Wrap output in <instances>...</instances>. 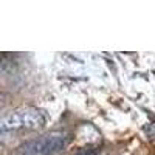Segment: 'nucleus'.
Instances as JSON below:
<instances>
[{
    "label": "nucleus",
    "instance_id": "1",
    "mask_svg": "<svg viewBox=\"0 0 155 155\" xmlns=\"http://www.w3.org/2000/svg\"><path fill=\"white\" fill-rule=\"evenodd\" d=\"M70 137L64 132H53L19 147L14 155H56L65 149Z\"/></svg>",
    "mask_w": 155,
    "mask_h": 155
},
{
    "label": "nucleus",
    "instance_id": "2",
    "mask_svg": "<svg viewBox=\"0 0 155 155\" xmlns=\"http://www.w3.org/2000/svg\"><path fill=\"white\" fill-rule=\"evenodd\" d=\"M45 123V116L42 115L41 110L37 109H20L16 110L9 115H5L2 121H0V127L2 132H8V130H19V129H37L44 126Z\"/></svg>",
    "mask_w": 155,
    "mask_h": 155
},
{
    "label": "nucleus",
    "instance_id": "3",
    "mask_svg": "<svg viewBox=\"0 0 155 155\" xmlns=\"http://www.w3.org/2000/svg\"><path fill=\"white\" fill-rule=\"evenodd\" d=\"M76 155H96V150L93 147H85V149H81Z\"/></svg>",
    "mask_w": 155,
    "mask_h": 155
}]
</instances>
